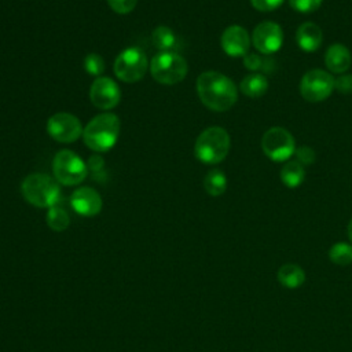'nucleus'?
I'll return each instance as SVG.
<instances>
[{
    "label": "nucleus",
    "instance_id": "9d476101",
    "mask_svg": "<svg viewBox=\"0 0 352 352\" xmlns=\"http://www.w3.org/2000/svg\"><path fill=\"white\" fill-rule=\"evenodd\" d=\"M47 132L59 143H73L82 135V125L70 113H56L48 118Z\"/></svg>",
    "mask_w": 352,
    "mask_h": 352
},
{
    "label": "nucleus",
    "instance_id": "4be33fe9",
    "mask_svg": "<svg viewBox=\"0 0 352 352\" xmlns=\"http://www.w3.org/2000/svg\"><path fill=\"white\" fill-rule=\"evenodd\" d=\"M45 220L48 227L54 231H65L70 223V217L67 212L63 208H59L58 205L48 208Z\"/></svg>",
    "mask_w": 352,
    "mask_h": 352
},
{
    "label": "nucleus",
    "instance_id": "0eeeda50",
    "mask_svg": "<svg viewBox=\"0 0 352 352\" xmlns=\"http://www.w3.org/2000/svg\"><path fill=\"white\" fill-rule=\"evenodd\" d=\"M148 60L143 51L131 47L124 50L114 60L113 69L118 80L124 82H136L142 80L147 72Z\"/></svg>",
    "mask_w": 352,
    "mask_h": 352
},
{
    "label": "nucleus",
    "instance_id": "412c9836",
    "mask_svg": "<svg viewBox=\"0 0 352 352\" xmlns=\"http://www.w3.org/2000/svg\"><path fill=\"white\" fill-rule=\"evenodd\" d=\"M151 41L161 52L170 51L176 45V36L168 26H158L151 34Z\"/></svg>",
    "mask_w": 352,
    "mask_h": 352
},
{
    "label": "nucleus",
    "instance_id": "f3484780",
    "mask_svg": "<svg viewBox=\"0 0 352 352\" xmlns=\"http://www.w3.org/2000/svg\"><path fill=\"white\" fill-rule=\"evenodd\" d=\"M278 280L283 287L297 289L305 282V272L297 264H283L278 270Z\"/></svg>",
    "mask_w": 352,
    "mask_h": 352
},
{
    "label": "nucleus",
    "instance_id": "c756f323",
    "mask_svg": "<svg viewBox=\"0 0 352 352\" xmlns=\"http://www.w3.org/2000/svg\"><path fill=\"white\" fill-rule=\"evenodd\" d=\"M283 1L285 0H250V4L253 6V8L267 12L279 8L283 4Z\"/></svg>",
    "mask_w": 352,
    "mask_h": 352
},
{
    "label": "nucleus",
    "instance_id": "1a4fd4ad",
    "mask_svg": "<svg viewBox=\"0 0 352 352\" xmlns=\"http://www.w3.org/2000/svg\"><path fill=\"white\" fill-rule=\"evenodd\" d=\"M334 89V77L322 69L307 72L300 81V94L308 102H320L331 95Z\"/></svg>",
    "mask_w": 352,
    "mask_h": 352
},
{
    "label": "nucleus",
    "instance_id": "4468645a",
    "mask_svg": "<svg viewBox=\"0 0 352 352\" xmlns=\"http://www.w3.org/2000/svg\"><path fill=\"white\" fill-rule=\"evenodd\" d=\"M73 210L81 216H95L102 210V198L92 187H80L70 197Z\"/></svg>",
    "mask_w": 352,
    "mask_h": 352
},
{
    "label": "nucleus",
    "instance_id": "dca6fc26",
    "mask_svg": "<svg viewBox=\"0 0 352 352\" xmlns=\"http://www.w3.org/2000/svg\"><path fill=\"white\" fill-rule=\"evenodd\" d=\"M351 52L342 44H333L327 48L324 55V63L327 69L333 73L342 74L351 66Z\"/></svg>",
    "mask_w": 352,
    "mask_h": 352
},
{
    "label": "nucleus",
    "instance_id": "6e6552de",
    "mask_svg": "<svg viewBox=\"0 0 352 352\" xmlns=\"http://www.w3.org/2000/svg\"><path fill=\"white\" fill-rule=\"evenodd\" d=\"M261 148L270 160L283 162L294 154L296 143L289 131L280 126H274L263 135Z\"/></svg>",
    "mask_w": 352,
    "mask_h": 352
},
{
    "label": "nucleus",
    "instance_id": "f03ea898",
    "mask_svg": "<svg viewBox=\"0 0 352 352\" xmlns=\"http://www.w3.org/2000/svg\"><path fill=\"white\" fill-rule=\"evenodd\" d=\"M120 118L111 113H103L94 117L82 129V140L94 151H109L120 135Z\"/></svg>",
    "mask_w": 352,
    "mask_h": 352
},
{
    "label": "nucleus",
    "instance_id": "393cba45",
    "mask_svg": "<svg viewBox=\"0 0 352 352\" xmlns=\"http://www.w3.org/2000/svg\"><path fill=\"white\" fill-rule=\"evenodd\" d=\"M82 65H84L85 72L89 76H94V77H100V74L104 70V60H103V58L99 54H95V52L88 54L84 58Z\"/></svg>",
    "mask_w": 352,
    "mask_h": 352
},
{
    "label": "nucleus",
    "instance_id": "423d86ee",
    "mask_svg": "<svg viewBox=\"0 0 352 352\" xmlns=\"http://www.w3.org/2000/svg\"><path fill=\"white\" fill-rule=\"evenodd\" d=\"M55 180L63 186H77L88 175L87 164L73 151L60 150L52 161Z\"/></svg>",
    "mask_w": 352,
    "mask_h": 352
},
{
    "label": "nucleus",
    "instance_id": "c85d7f7f",
    "mask_svg": "<svg viewBox=\"0 0 352 352\" xmlns=\"http://www.w3.org/2000/svg\"><path fill=\"white\" fill-rule=\"evenodd\" d=\"M334 88L344 95L352 94V74H341L334 78Z\"/></svg>",
    "mask_w": 352,
    "mask_h": 352
},
{
    "label": "nucleus",
    "instance_id": "bb28decb",
    "mask_svg": "<svg viewBox=\"0 0 352 352\" xmlns=\"http://www.w3.org/2000/svg\"><path fill=\"white\" fill-rule=\"evenodd\" d=\"M107 3L114 12L128 14L136 7L138 0H107Z\"/></svg>",
    "mask_w": 352,
    "mask_h": 352
},
{
    "label": "nucleus",
    "instance_id": "7ed1b4c3",
    "mask_svg": "<svg viewBox=\"0 0 352 352\" xmlns=\"http://www.w3.org/2000/svg\"><path fill=\"white\" fill-rule=\"evenodd\" d=\"M231 140L228 132L221 126H209L199 133L194 144L198 161L213 165L221 162L230 151Z\"/></svg>",
    "mask_w": 352,
    "mask_h": 352
},
{
    "label": "nucleus",
    "instance_id": "aec40b11",
    "mask_svg": "<svg viewBox=\"0 0 352 352\" xmlns=\"http://www.w3.org/2000/svg\"><path fill=\"white\" fill-rule=\"evenodd\" d=\"M204 187L209 195L219 197L227 188V177L220 169H212L204 179Z\"/></svg>",
    "mask_w": 352,
    "mask_h": 352
},
{
    "label": "nucleus",
    "instance_id": "39448f33",
    "mask_svg": "<svg viewBox=\"0 0 352 352\" xmlns=\"http://www.w3.org/2000/svg\"><path fill=\"white\" fill-rule=\"evenodd\" d=\"M148 67L153 78L164 85H175L183 81L188 69L186 59L172 51L157 54L150 60Z\"/></svg>",
    "mask_w": 352,
    "mask_h": 352
},
{
    "label": "nucleus",
    "instance_id": "5701e85b",
    "mask_svg": "<svg viewBox=\"0 0 352 352\" xmlns=\"http://www.w3.org/2000/svg\"><path fill=\"white\" fill-rule=\"evenodd\" d=\"M329 257L337 265L352 264V245L345 242L334 243L329 250Z\"/></svg>",
    "mask_w": 352,
    "mask_h": 352
},
{
    "label": "nucleus",
    "instance_id": "ddd939ff",
    "mask_svg": "<svg viewBox=\"0 0 352 352\" xmlns=\"http://www.w3.org/2000/svg\"><path fill=\"white\" fill-rule=\"evenodd\" d=\"M223 51L230 56L246 55L250 47V37L245 28L239 25L228 26L220 38Z\"/></svg>",
    "mask_w": 352,
    "mask_h": 352
},
{
    "label": "nucleus",
    "instance_id": "b1692460",
    "mask_svg": "<svg viewBox=\"0 0 352 352\" xmlns=\"http://www.w3.org/2000/svg\"><path fill=\"white\" fill-rule=\"evenodd\" d=\"M274 59H270V58H263L257 54H248L245 55L243 58V65L246 69L252 70V72H257V70H261V72H271L272 69V62Z\"/></svg>",
    "mask_w": 352,
    "mask_h": 352
},
{
    "label": "nucleus",
    "instance_id": "7c9ffc66",
    "mask_svg": "<svg viewBox=\"0 0 352 352\" xmlns=\"http://www.w3.org/2000/svg\"><path fill=\"white\" fill-rule=\"evenodd\" d=\"M348 236H349V239L352 242V219H351V221L348 224Z\"/></svg>",
    "mask_w": 352,
    "mask_h": 352
},
{
    "label": "nucleus",
    "instance_id": "6ab92c4d",
    "mask_svg": "<svg viewBox=\"0 0 352 352\" xmlns=\"http://www.w3.org/2000/svg\"><path fill=\"white\" fill-rule=\"evenodd\" d=\"M305 179L304 165L298 161H287L280 170V180L285 186L294 188L298 187Z\"/></svg>",
    "mask_w": 352,
    "mask_h": 352
},
{
    "label": "nucleus",
    "instance_id": "2eb2a0df",
    "mask_svg": "<svg viewBox=\"0 0 352 352\" xmlns=\"http://www.w3.org/2000/svg\"><path fill=\"white\" fill-rule=\"evenodd\" d=\"M296 41L302 51L314 52L322 44V30L314 22H304L296 32Z\"/></svg>",
    "mask_w": 352,
    "mask_h": 352
},
{
    "label": "nucleus",
    "instance_id": "a878e982",
    "mask_svg": "<svg viewBox=\"0 0 352 352\" xmlns=\"http://www.w3.org/2000/svg\"><path fill=\"white\" fill-rule=\"evenodd\" d=\"M289 4L293 10L307 14L318 10L322 4V0H289Z\"/></svg>",
    "mask_w": 352,
    "mask_h": 352
},
{
    "label": "nucleus",
    "instance_id": "9b49d317",
    "mask_svg": "<svg viewBox=\"0 0 352 352\" xmlns=\"http://www.w3.org/2000/svg\"><path fill=\"white\" fill-rule=\"evenodd\" d=\"M252 43L254 48L264 55L274 54L282 47L283 43L282 28L272 21H264L254 28Z\"/></svg>",
    "mask_w": 352,
    "mask_h": 352
},
{
    "label": "nucleus",
    "instance_id": "cd10ccee",
    "mask_svg": "<svg viewBox=\"0 0 352 352\" xmlns=\"http://www.w3.org/2000/svg\"><path fill=\"white\" fill-rule=\"evenodd\" d=\"M296 161H298L302 165H311L315 162V151L308 146H300L294 151Z\"/></svg>",
    "mask_w": 352,
    "mask_h": 352
},
{
    "label": "nucleus",
    "instance_id": "f257e3e1",
    "mask_svg": "<svg viewBox=\"0 0 352 352\" xmlns=\"http://www.w3.org/2000/svg\"><path fill=\"white\" fill-rule=\"evenodd\" d=\"M197 94L201 102L213 111H226L231 109L238 99L234 81L214 70L204 72L198 76Z\"/></svg>",
    "mask_w": 352,
    "mask_h": 352
},
{
    "label": "nucleus",
    "instance_id": "a211bd4d",
    "mask_svg": "<svg viewBox=\"0 0 352 352\" xmlns=\"http://www.w3.org/2000/svg\"><path fill=\"white\" fill-rule=\"evenodd\" d=\"M239 88L249 98H260L268 89V80L263 73H250L241 81Z\"/></svg>",
    "mask_w": 352,
    "mask_h": 352
},
{
    "label": "nucleus",
    "instance_id": "20e7f679",
    "mask_svg": "<svg viewBox=\"0 0 352 352\" xmlns=\"http://www.w3.org/2000/svg\"><path fill=\"white\" fill-rule=\"evenodd\" d=\"M23 198L37 208L55 206L60 198L59 183L45 173H32L22 182Z\"/></svg>",
    "mask_w": 352,
    "mask_h": 352
},
{
    "label": "nucleus",
    "instance_id": "f8f14e48",
    "mask_svg": "<svg viewBox=\"0 0 352 352\" xmlns=\"http://www.w3.org/2000/svg\"><path fill=\"white\" fill-rule=\"evenodd\" d=\"M89 99L92 104L102 110H110L120 103V87L110 77H98L89 88Z\"/></svg>",
    "mask_w": 352,
    "mask_h": 352
}]
</instances>
